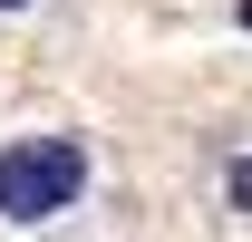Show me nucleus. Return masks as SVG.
<instances>
[{"instance_id":"nucleus-1","label":"nucleus","mask_w":252,"mask_h":242,"mask_svg":"<svg viewBox=\"0 0 252 242\" xmlns=\"http://www.w3.org/2000/svg\"><path fill=\"white\" fill-rule=\"evenodd\" d=\"M88 204V136H10L0 146V223H59Z\"/></svg>"},{"instance_id":"nucleus-2","label":"nucleus","mask_w":252,"mask_h":242,"mask_svg":"<svg viewBox=\"0 0 252 242\" xmlns=\"http://www.w3.org/2000/svg\"><path fill=\"white\" fill-rule=\"evenodd\" d=\"M223 194H233V213H252V155H233V175H223Z\"/></svg>"},{"instance_id":"nucleus-3","label":"nucleus","mask_w":252,"mask_h":242,"mask_svg":"<svg viewBox=\"0 0 252 242\" xmlns=\"http://www.w3.org/2000/svg\"><path fill=\"white\" fill-rule=\"evenodd\" d=\"M20 10H30V0H0V20H20Z\"/></svg>"},{"instance_id":"nucleus-4","label":"nucleus","mask_w":252,"mask_h":242,"mask_svg":"<svg viewBox=\"0 0 252 242\" xmlns=\"http://www.w3.org/2000/svg\"><path fill=\"white\" fill-rule=\"evenodd\" d=\"M243 30H252V0H243Z\"/></svg>"}]
</instances>
